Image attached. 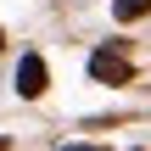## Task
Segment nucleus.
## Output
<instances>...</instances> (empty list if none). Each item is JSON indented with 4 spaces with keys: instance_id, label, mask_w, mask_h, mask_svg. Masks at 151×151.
Masks as SVG:
<instances>
[{
    "instance_id": "nucleus-1",
    "label": "nucleus",
    "mask_w": 151,
    "mask_h": 151,
    "mask_svg": "<svg viewBox=\"0 0 151 151\" xmlns=\"http://www.w3.org/2000/svg\"><path fill=\"white\" fill-rule=\"evenodd\" d=\"M90 78H101V84H129V78H134V62H129L118 45H101V50L90 56Z\"/></svg>"
},
{
    "instance_id": "nucleus-2",
    "label": "nucleus",
    "mask_w": 151,
    "mask_h": 151,
    "mask_svg": "<svg viewBox=\"0 0 151 151\" xmlns=\"http://www.w3.org/2000/svg\"><path fill=\"white\" fill-rule=\"evenodd\" d=\"M45 90H50V67H45V56L28 50V56L17 62V95H22V101H39Z\"/></svg>"
},
{
    "instance_id": "nucleus-3",
    "label": "nucleus",
    "mask_w": 151,
    "mask_h": 151,
    "mask_svg": "<svg viewBox=\"0 0 151 151\" xmlns=\"http://www.w3.org/2000/svg\"><path fill=\"white\" fill-rule=\"evenodd\" d=\"M151 11V0H112V17L118 22H134V17H146Z\"/></svg>"
},
{
    "instance_id": "nucleus-4",
    "label": "nucleus",
    "mask_w": 151,
    "mask_h": 151,
    "mask_svg": "<svg viewBox=\"0 0 151 151\" xmlns=\"http://www.w3.org/2000/svg\"><path fill=\"white\" fill-rule=\"evenodd\" d=\"M62 151H95V146H62Z\"/></svg>"
},
{
    "instance_id": "nucleus-5",
    "label": "nucleus",
    "mask_w": 151,
    "mask_h": 151,
    "mask_svg": "<svg viewBox=\"0 0 151 151\" xmlns=\"http://www.w3.org/2000/svg\"><path fill=\"white\" fill-rule=\"evenodd\" d=\"M0 50H6V28H0Z\"/></svg>"
}]
</instances>
